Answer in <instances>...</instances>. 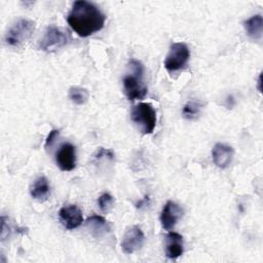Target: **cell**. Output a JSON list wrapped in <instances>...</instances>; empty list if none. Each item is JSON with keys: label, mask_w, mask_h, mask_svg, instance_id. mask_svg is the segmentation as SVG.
I'll return each instance as SVG.
<instances>
[{"label": "cell", "mask_w": 263, "mask_h": 263, "mask_svg": "<svg viewBox=\"0 0 263 263\" xmlns=\"http://www.w3.org/2000/svg\"><path fill=\"white\" fill-rule=\"evenodd\" d=\"M67 22L77 35L88 37L104 28L106 15L93 3L78 0L73 3Z\"/></svg>", "instance_id": "1"}, {"label": "cell", "mask_w": 263, "mask_h": 263, "mask_svg": "<svg viewBox=\"0 0 263 263\" xmlns=\"http://www.w3.org/2000/svg\"><path fill=\"white\" fill-rule=\"evenodd\" d=\"M128 71L122 79L123 91L129 101L142 100L147 95L144 82V66L138 60H130L127 64Z\"/></svg>", "instance_id": "2"}, {"label": "cell", "mask_w": 263, "mask_h": 263, "mask_svg": "<svg viewBox=\"0 0 263 263\" xmlns=\"http://www.w3.org/2000/svg\"><path fill=\"white\" fill-rule=\"evenodd\" d=\"M130 119L144 135H150L156 126V112L153 106L149 103L137 104L130 112Z\"/></svg>", "instance_id": "3"}, {"label": "cell", "mask_w": 263, "mask_h": 263, "mask_svg": "<svg viewBox=\"0 0 263 263\" xmlns=\"http://www.w3.org/2000/svg\"><path fill=\"white\" fill-rule=\"evenodd\" d=\"M34 30L35 22L28 18H20L5 34V43L11 47H18L30 39Z\"/></svg>", "instance_id": "4"}, {"label": "cell", "mask_w": 263, "mask_h": 263, "mask_svg": "<svg viewBox=\"0 0 263 263\" xmlns=\"http://www.w3.org/2000/svg\"><path fill=\"white\" fill-rule=\"evenodd\" d=\"M190 59V49L184 42L172 43L168 53L163 62L164 68L170 72L174 73L183 69Z\"/></svg>", "instance_id": "5"}, {"label": "cell", "mask_w": 263, "mask_h": 263, "mask_svg": "<svg viewBox=\"0 0 263 263\" xmlns=\"http://www.w3.org/2000/svg\"><path fill=\"white\" fill-rule=\"evenodd\" d=\"M69 41L68 34L57 26H48L39 41V48L46 52L55 51L64 47Z\"/></svg>", "instance_id": "6"}, {"label": "cell", "mask_w": 263, "mask_h": 263, "mask_svg": "<svg viewBox=\"0 0 263 263\" xmlns=\"http://www.w3.org/2000/svg\"><path fill=\"white\" fill-rule=\"evenodd\" d=\"M145 242V234L141 227L134 225L129 227L123 234L121 240V250L124 254L129 255L139 251Z\"/></svg>", "instance_id": "7"}, {"label": "cell", "mask_w": 263, "mask_h": 263, "mask_svg": "<svg viewBox=\"0 0 263 263\" xmlns=\"http://www.w3.org/2000/svg\"><path fill=\"white\" fill-rule=\"evenodd\" d=\"M59 218L64 227L68 230L79 227L83 222L82 211L76 204H67L60 209Z\"/></svg>", "instance_id": "8"}, {"label": "cell", "mask_w": 263, "mask_h": 263, "mask_svg": "<svg viewBox=\"0 0 263 263\" xmlns=\"http://www.w3.org/2000/svg\"><path fill=\"white\" fill-rule=\"evenodd\" d=\"M183 209L176 202L168 200L160 213V223L163 229L172 230L183 216Z\"/></svg>", "instance_id": "9"}, {"label": "cell", "mask_w": 263, "mask_h": 263, "mask_svg": "<svg viewBox=\"0 0 263 263\" xmlns=\"http://www.w3.org/2000/svg\"><path fill=\"white\" fill-rule=\"evenodd\" d=\"M55 161L61 171L70 172L76 166V149L71 143H64L55 154Z\"/></svg>", "instance_id": "10"}, {"label": "cell", "mask_w": 263, "mask_h": 263, "mask_svg": "<svg viewBox=\"0 0 263 263\" xmlns=\"http://www.w3.org/2000/svg\"><path fill=\"white\" fill-rule=\"evenodd\" d=\"M234 151L231 146L223 143H217L212 149V157L214 163L220 168H226L232 162Z\"/></svg>", "instance_id": "11"}, {"label": "cell", "mask_w": 263, "mask_h": 263, "mask_svg": "<svg viewBox=\"0 0 263 263\" xmlns=\"http://www.w3.org/2000/svg\"><path fill=\"white\" fill-rule=\"evenodd\" d=\"M183 236L177 232L170 231L165 236V256L170 259H177L183 254Z\"/></svg>", "instance_id": "12"}, {"label": "cell", "mask_w": 263, "mask_h": 263, "mask_svg": "<svg viewBox=\"0 0 263 263\" xmlns=\"http://www.w3.org/2000/svg\"><path fill=\"white\" fill-rule=\"evenodd\" d=\"M85 225L90 230V233L97 238L102 237L111 231V226L108 221L102 216L98 215L87 218Z\"/></svg>", "instance_id": "13"}, {"label": "cell", "mask_w": 263, "mask_h": 263, "mask_svg": "<svg viewBox=\"0 0 263 263\" xmlns=\"http://www.w3.org/2000/svg\"><path fill=\"white\" fill-rule=\"evenodd\" d=\"M30 194L38 201L46 200L50 194V185L47 178L44 176L38 177L30 187Z\"/></svg>", "instance_id": "14"}, {"label": "cell", "mask_w": 263, "mask_h": 263, "mask_svg": "<svg viewBox=\"0 0 263 263\" xmlns=\"http://www.w3.org/2000/svg\"><path fill=\"white\" fill-rule=\"evenodd\" d=\"M245 30L253 40H260L263 32V18L261 14H255L243 22Z\"/></svg>", "instance_id": "15"}, {"label": "cell", "mask_w": 263, "mask_h": 263, "mask_svg": "<svg viewBox=\"0 0 263 263\" xmlns=\"http://www.w3.org/2000/svg\"><path fill=\"white\" fill-rule=\"evenodd\" d=\"M201 109H202V104L199 101L191 100L184 105L182 109V115L185 119L193 120L199 116Z\"/></svg>", "instance_id": "16"}, {"label": "cell", "mask_w": 263, "mask_h": 263, "mask_svg": "<svg viewBox=\"0 0 263 263\" xmlns=\"http://www.w3.org/2000/svg\"><path fill=\"white\" fill-rule=\"evenodd\" d=\"M68 97L72 103L76 105H83L88 100V91L87 89L80 86H71L68 91Z\"/></svg>", "instance_id": "17"}, {"label": "cell", "mask_w": 263, "mask_h": 263, "mask_svg": "<svg viewBox=\"0 0 263 263\" xmlns=\"http://www.w3.org/2000/svg\"><path fill=\"white\" fill-rule=\"evenodd\" d=\"M114 203V198L110 193H103L99 198H98V205L100 210L104 213L108 212Z\"/></svg>", "instance_id": "18"}, {"label": "cell", "mask_w": 263, "mask_h": 263, "mask_svg": "<svg viewBox=\"0 0 263 263\" xmlns=\"http://www.w3.org/2000/svg\"><path fill=\"white\" fill-rule=\"evenodd\" d=\"M59 134H60V130H59V129H52V130H50L49 134H48V136H47V138H46V140H45L44 147H45V148H50V147L53 145V143H54L57 137L59 136Z\"/></svg>", "instance_id": "19"}, {"label": "cell", "mask_w": 263, "mask_h": 263, "mask_svg": "<svg viewBox=\"0 0 263 263\" xmlns=\"http://www.w3.org/2000/svg\"><path fill=\"white\" fill-rule=\"evenodd\" d=\"M148 203H149V198L146 196L144 199L140 200V201L136 204V206H137V208H143L144 205H148Z\"/></svg>", "instance_id": "20"}]
</instances>
